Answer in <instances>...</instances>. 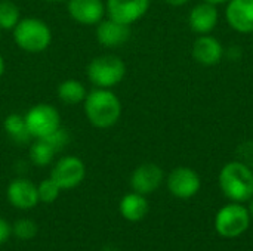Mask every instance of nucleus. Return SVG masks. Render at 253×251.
<instances>
[{
  "label": "nucleus",
  "instance_id": "nucleus-21",
  "mask_svg": "<svg viewBox=\"0 0 253 251\" xmlns=\"http://www.w3.org/2000/svg\"><path fill=\"white\" fill-rule=\"evenodd\" d=\"M21 19L19 7L12 0H0V30L12 31Z\"/></svg>",
  "mask_w": 253,
  "mask_h": 251
},
{
  "label": "nucleus",
  "instance_id": "nucleus-22",
  "mask_svg": "<svg viewBox=\"0 0 253 251\" xmlns=\"http://www.w3.org/2000/svg\"><path fill=\"white\" fill-rule=\"evenodd\" d=\"M61 191H62V189L58 186V183H56L52 178L42 180V182L39 183V186H37L39 200L43 201V203H47V204L53 203V201L59 197V192H61Z\"/></svg>",
  "mask_w": 253,
  "mask_h": 251
},
{
  "label": "nucleus",
  "instance_id": "nucleus-30",
  "mask_svg": "<svg viewBox=\"0 0 253 251\" xmlns=\"http://www.w3.org/2000/svg\"><path fill=\"white\" fill-rule=\"evenodd\" d=\"M249 215H251V217H253V200L251 201V206H249Z\"/></svg>",
  "mask_w": 253,
  "mask_h": 251
},
{
  "label": "nucleus",
  "instance_id": "nucleus-17",
  "mask_svg": "<svg viewBox=\"0 0 253 251\" xmlns=\"http://www.w3.org/2000/svg\"><path fill=\"white\" fill-rule=\"evenodd\" d=\"M120 213L125 219L130 222H139L148 213V201L142 194H127L120 201Z\"/></svg>",
  "mask_w": 253,
  "mask_h": 251
},
{
  "label": "nucleus",
  "instance_id": "nucleus-27",
  "mask_svg": "<svg viewBox=\"0 0 253 251\" xmlns=\"http://www.w3.org/2000/svg\"><path fill=\"white\" fill-rule=\"evenodd\" d=\"M165 1L169 3V4H172V6H181V4L187 3L188 0H165Z\"/></svg>",
  "mask_w": 253,
  "mask_h": 251
},
{
  "label": "nucleus",
  "instance_id": "nucleus-3",
  "mask_svg": "<svg viewBox=\"0 0 253 251\" xmlns=\"http://www.w3.org/2000/svg\"><path fill=\"white\" fill-rule=\"evenodd\" d=\"M219 185L224 194L236 201H249L253 197V172L240 161L228 163L219 173Z\"/></svg>",
  "mask_w": 253,
  "mask_h": 251
},
{
  "label": "nucleus",
  "instance_id": "nucleus-32",
  "mask_svg": "<svg viewBox=\"0 0 253 251\" xmlns=\"http://www.w3.org/2000/svg\"><path fill=\"white\" fill-rule=\"evenodd\" d=\"M0 38H1V30H0Z\"/></svg>",
  "mask_w": 253,
  "mask_h": 251
},
{
  "label": "nucleus",
  "instance_id": "nucleus-15",
  "mask_svg": "<svg viewBox=\"0 0 253 251\" xmlns=\"http://www.w3.org/2000/svg\"><path fill=\"white\" fill-rule=\"evenodd\" d=\"M224 49L221 43L211 36L199 37L193 46V56L202 65H215L221 61Z\"/></svg>",
  "mask_w": 253,
  "mask_h": 251
},
{
  "label": "nucleus",
  "instance_id": "nucleus-29",
  "mask_svg": "<svg viewBox=\"0 0 253 251\" xmlns=\"http://www.w3.org/2000/svg\"><path fill=\"white\" fill-rule=\"evenodd\" d=\"M208 3H212V4H218V3H225V1H230V0H205Z\"/></svg>",
  "mask_w": 253,
  "mask_h": 251
},
{
  "label": "nucleus",
  "instance_id": "nucleus-5",
  "mask_svg": "<svg viewBox=\"0 0 253 251\" xmlns=\"http://www.w3.org/2000/svg\"><path fill=\"white\" fill-rule=\"evenodd\" d=\"M33 139H43L61 127V114L50 104H37L24 115Z\"/></svg>",
  "mask_w": 253,
  "mask_h": 251
},
{
  "label": "nucleus",
  "instance_id": "nucleus-23",
  "mask_svg": "<svg viewBox=\"0 0 253 251\" xmlns=\"http://www.w3.org/2000/svg\"><path fill=\"white\" fill-rule=\"evenodd\" d=\"M13 234L19 240H31L37 234V225L30 219H19L13 225Z\"/></svg>",
  "mask_w": 253,
  "mask_h": 251
},
{
  "label": "nucleus",
  "instance_id": "nucleus-8",
  "mask_svg": "<svg viewBox=\"0 0 253 251\" xmlns=\"http://www.w3.org/2000/svg\"><path fill=\"white\" fill-rule=\"evenodd\" d=\"M105 7L108 18L125 25H132L147 13L150 0H107Z\"/></svg>",
  "mask_w": 253,
  "mask_h": 251
},
{
  "label": "nucleus",
  "instance_id": "nucleus-4",
  "mask_svg": "<svg viewBox=\"0 0 253 251\" xmlns=\"http://www.w3.org/2000/svg\"><path fill=\"white\" fill-rule=\"evenodd\" d=\"M126 74L125 62L116 55H101L93 58L87 65L89 81L99 89H111L117 86Z\"/></svg>",
  "mask_w": 253,
  "mask_h": 251
},
{
  "label": "nucleus",
  "instance_id": "nucleus-9",
  "mask_svg": "<svg viewBox=\"0 0 253 251\" xmlns=\"http://www.w3.org/2000/svg\"><path fill=\"white\" fill-rule=\"evenodd\" d=\"M67 10L73 21L87 27L99 24L107 13L102 0H67Z\"/></svg>",
  "mask_w": 253,
  "mask_h": 251
},
{
  "label": "nucleus",
  "instance_id": "nucleus-28",
  "mask_svg": "<svg viewBox=\"0 0 253 251\" xmlns=\"http://www.w3.org/2000/svg\"><path fill=\"white\" fill-rule=\"evenodd\" d=\"M3 74H4V59H3V56L0 53V78H1Z\"/></svg>",
  "mask_w": 253,
  "mask_h": 251
},
{
  "label": "nucleus",
  "instance_id": "nucleus-16",
  "mask_svg": "<svg viewBox=\"0 0 253 251\" xmlns=\"http://www.w3.org/2000/svg\"><path fill=\"white\" fill-rule=\"evenodd\" d=\"M218 22V10L212 3H200L190 13L191 30L200 34H206L215 28Z\"/></svg>",
  "mask_w": 253,
  "mask_h": 251
},
{
  "label": "nucleus",
  "instance_id": "nucleus-12",
  "mask_svg": "<svg viewBox=\"0 0 253 251\" xmlns=\"http://www.w3.org/2000/svg\"><path fill=\"white\" fill-rule=\"evenodd\" d=\"M130 37L129 25L120 24L111 18H104L96 24V40L104 47H119Z\"/></svg>",
  "mask_w": 253,
  "mask_h": 251
},
{
  "label": "nucleus",
  "instance_id": "nucleus-7",
  "mask_svg": "<svg viewBox=\"0 0 253 251\" xmlns=\"http://www.w3.org/2000/svg\"><path fill=\"white\" fill-rule=\"evenodd\" d=\"M86 176L84 163L76 155H67L59 158L52 172L50 178L58 183L61 189H73L79 186Z\"/></svg>",
  "mask_w": 253,
  "mask_h": 251
},
{
  "label": "nucleus",
  "instance_id": "nucleus-6",
  "mask_svg": "<svg viewBox=\"0 0 253 251\" xmlns=\"http://www.w3.org/2000/svg\"><path fill=\"white\" fill-rule=\"evenodd\" d=\"M251 223L249 210L240 204H228L221 209L215 219V229L225 238H236L246 232Z\"/></svg>",
  "mask_w": 253,
  "mask_h": 251
},
{
  "label": "nucleus",
  "instance_id": "nucleus-14",
  "mask_svg": "<svg viewBox=\"0 0 253 251\" xmlns=\"http://www.w3.org/2000/svg\"><path fill=\"white\" fill-rule=\"evenodd\" d=\"M227 21L240 33H252L253 0H230L227 7Z\"/></svg>",
  "mask_w": 253,
  "mask_h": 251
},
{
  "label": "nucleus",
  "instance_id": "nucleus-31",
  "mask_svg": "<svg viewBox=\"0 0 253 251\" xmlns=\"http://www.w3.org/2000/svg\"><path fill=\"white\" fill-rule=\"evenodd\" d=\"M46 1H49V3H62V1H65L67 3V0H46Z\"/></svg>",
  "mask_w": 253,
  "mask_h": 251
},
{
  "label": "nucleus",
  "instance_id": "nucleus-19",
  "mask_svg": "<svg viewBox=\"0 0 253 251\" xmlns=\"http://www.w3.org/2000/svg\"><path fill=\"white\" fill-rule=\"evenodd\" d=\"M56 95H58V99L64 102L65 105H77L84 101L87 92L82 81L76 78H67L59 83L56 89Z\"/></svg>",
  "mask_w": 253,
  "mask_h": 251
},
{
  "label": "nucleus",
  "instance_id": "nucleus-10",
  "mask_svg": "<svg viewBox=\"0 0 253 251\" xmlns=\"http://www.w3.org/2000/svg\"><path fill=\"white\" fill-rule=\"evenodd\" d=\"M168 188L175 197L187 200L199 192L200 178L194 170L188 167H178L169 175Z\"/></svg>",
  "mask_w": 253,
  "mask_h": 251
},
{
  "label": "nucleus",
  "instance_id": "nucleus-13",
  "mask_svg": "<svg viewBox=\"0 0 253 251\" xmlns=\"http://www.w3.org/2000/svg\"><path fill=\"white\" fill-rule=\"evenodd\" d=\"M163 180V170L153 163L141 164L130 178V185L135 192L147 195L154 192Z\"/></svg>",
  "mask_w": 253,
  "mask_h": 251
},
{
  "label": "nucleus",
  "instance_id": "nucleus-20",
  "mask_svg": "<svg viewBox=\"0 0 253 251\" xmlns=\"http://www.w3.org/2000/svg\"><path fill=\"white\" fill-rule=\"evenodd\" d=\"M55 154H56V151L44 139H33V142L30 145V151H28L31 163L37 167L49 166L53 161Z\"/></svg>",
  "mask_w": 253,
  "mask_h": 251
},
{
  "label": "nucleus",
  "instance_id": "nucleus-2",
  "mask_svg": "<svg viewBox=\"0 0 253 251\" xmlns=\"http://www.w3.org/2000/svg\"><path fill=\"white\" fill-rule=\"evenodd\" d=\"M12 31L16 46L27 53H42L52 43L50 27L39 18H21Z\"/></svg>",
  "mask_w": 253,
  "mask_h": 251
},
{
  "label": "nucleus",
  "instance_id": "nucleus-18",
  "mask_svg": "<svg viewBox=\"0 0 253 251\" xmlns=\"http://www.w3.org/2000/svg\"><path fill=\"white\" fill-rule=\"evenodd\" d=\"M3 129L7 138L16 145H27L33 142L25 118L21 114H9L3 121Z\"/></svg>",
  "mask_w": 253,
  "mask_h": 251
},
{
  "label": "nucleus",
  "instance_id": "nucleus-24",
  "mask_svg": "<svg viewBox=\"0 0 253 251\" xmlns=\"http://www.w3.org/2000/svg\"><path fill=\"white\" fill-rule=\"evenodd\" d=\"M56 152L58 151H62L65 146H67V143H68V141H70V136H68V133H67V130L65 129H62V127H59L58 130H55L52 135H49V136H46V138H43Z\"/></svg>",
  "mask_w": 253,
  "mask_h": 251
},
{
  "label": "nucleus",
  "instance_id": "nucleus-26",
  "mask_svg": "<svg viewBox=\"0 0 253 251\" xmlns=\"http://www.w3.org/2000/svg\"><path fill=\"white\" fill-rule=\"evenodd\" d=\"M9 235H10V226L3 217H0V246L9 238Z\"/></svg>",
  "mask_w": 253,
  "mask_h": 251
},
{
  "label": "nucleus",
  "instance_id": "nucleus-11",
  "mask_svg": "<svg viewBox=\"0 0 253 251\" xmlns=\"http://www.w3.org/2000/svg\"><path fill=\"white\" fill-rule=\"evenodd\" d=\"M6 195L7 201L19 210H30L36 207V204L40 201L37 186L31 180L24 178L12 180L7 186Z\"/></svg>",
  "mask_w": 253,
  "mask_h": 251
},
{
  "label": "nucleus",
  "instance_id": "nucleus-1",
  "mask_svg": "<svg viewBox=\"0 0 253 251\" xmlns=\"http://www.w3.org/2000/svg\"><path fill=\"white\" fill-rule=\"evenodd\" d=\"M83 104L86 118L96 129H110L120 120L122 102L111 89L95 87L86 95Z\"/></svg>",
  "mask_w": 253,
  "mask_h": 251
},
{
  "label": "nucleus",
  "instance_id": "nucleus-25",
  "mask_svg": "<svg viewBox=\"0 0 253 251\" xmlns=\"http://www.w3.org/2000/svg\"><path fill=\"white\" fill-rule=\"evenodd\" d=\"M237 158H239L240 163H243L248 167L253 169V141L243 142L237 148Z\"/></svg>",
  "mask_w": 253,
  "mask_h": 251
}]
</instances>
